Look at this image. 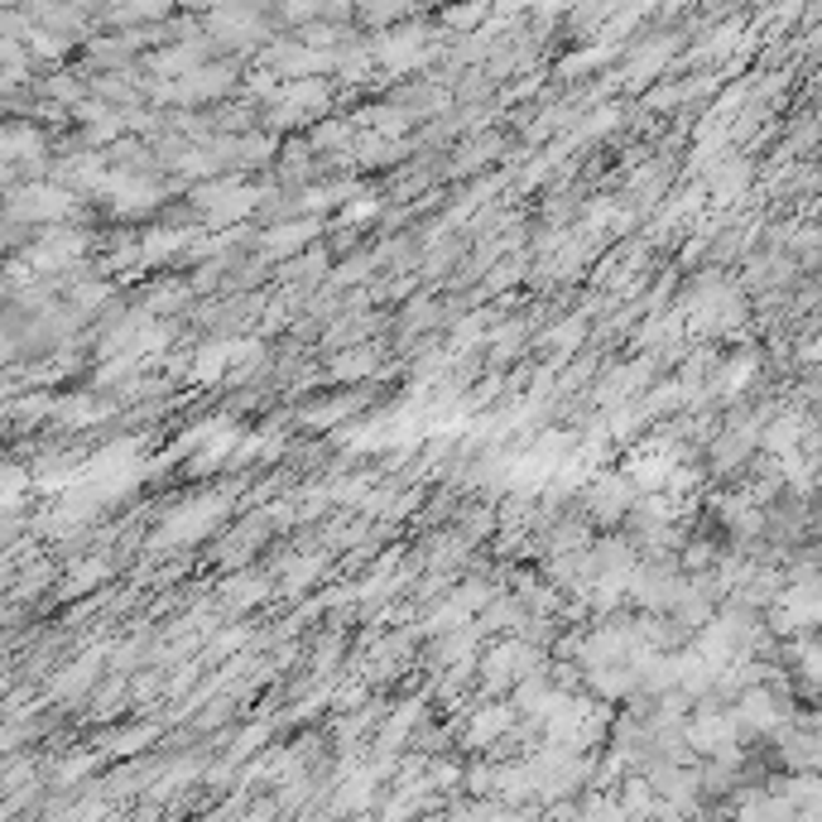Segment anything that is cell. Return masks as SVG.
<instances>
[{"instance_id":"obj_1","label":"cell","mask_w":822,"mask_h":822,"mask_svg":"<svg viewBox=\"0 0 822 822\" xmlns=\"http://www.w3.org/2000/svg\"><path fill=\"white\" fill-rule=\"evenodd\" d=\"M626 500H630V486H626V476H602L592 490V510L602 515V520H612V515L626 510Z\"/></svg>"}]
</instances>
